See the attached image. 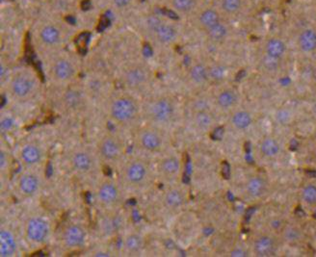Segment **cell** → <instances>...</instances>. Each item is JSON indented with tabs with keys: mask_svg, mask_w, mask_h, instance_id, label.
Returning <instances> with one entry per match:
<instances>
[{
	"mask_svg": "<svg viewBox=\"0 0 316 257\" xmlns=\"http://www.w3.org/2000/svg\"><path fill=\"white\" fill-rule=\"evenodd\" d=\"M106 115L113 125L121 128H131L141 117V107L133 95L117 93L107 102Z\"/></svg>",
	"mask_w": 316,
	"mask_h": 257,
	"instance_id": "obj_1",
	"label": "cell"
},
{
	"mask_svg": "<svg viewBox=\"0 0 316 257\" xmlns=\"http://www.w3.org/2000/svg\"><path fill=\"white\" fill-rule=\"evenodd\" d=\"M151 177L150 168L140 157H126L118 167V180L127 190H141L145 188Z\"/></svg>",
	"mask_w": 316,
	"mask_h": 257,
	"instance_id": "obj_2",
	"label": "cell"
},
{
	"mask_svg": "<svg viewBox=\"0 0 316 257\" xmlns=\"http://www.w3.org/2000/svg\"><path fill=\"white\" fill-rule=\"evenodd\" d=\"M40 79L29 70H20L11 74L7 81V89L11 98L18 102H27L34 99L40 91Z\"/></svg>",
	"mask_w": 316,
	"mask_h": 257,
	"instance_id": "obj_3",
	"label": "cell"
},
{
	"mask_svg": "<svg viewBox=\"0 0 316 257\" xmlns=\"http://www.w3.org/2000/svg\"><path fill=\"white\" fill-rule=\"evenodd\" d=\"M93 199L98 207L107 211H117L125 199V188L119 180L101 177L95 184Z\"/></svg>",
	"mask_w": 316,
	"mask_h": 257,
	"instance_id": "obj_4",
	"label": "cell"
},
{
	"mask_svg": "<svg viewBox=\"0 0 316 257\" xmlns=\"http://www.w3.org/2000/svg\"><path fill=\"white\" fill-rule=\"evenodd\" d=\"M94 150L100 162L109 167L118 168L127 157L125 141L113 132L102 134L96 141Z\"/></svg>",
	"mask_w": 316,
	"mask_h": 257,
	"instance_id": "obj_5",
	"label": "cell"
},
{
	"mask_svg": "<svg viewBox=\"0 0 316 257\" xmlns=\"http://www.w3.org/2000/svg\"><path fill=\"white\" fill-rule=\"evenodd\" d=\"M69 166L72 171L80 177H93L98 174L102 163L94 148L76 147L69 154Z\"/></svg>",
	"mask_w": 316,
	"mask_h": 257,
	"instance_id": "obj_6",
	"label": "cell"
},
{
	"mask_svg": "<svg viewBox=\"0 0 316 257\" xmlns=\"http://www.w3.org/2000/svg\"><path fill=\"white\" fill-rule=\"evenodd\" d=\"M148 121L156 127H167L174 123L177 117V106L173 99L158 96L149 100L143 109Z\"/></svg>",
	"mask_w": 316,
	"mask_h": 257,
	"instance_id": "obj_7",
	"label": "cell"
},
{
	"mask_svg": "<svg viewBox=\"0 0 316 257\" xmlns=\"http://www.w3.org/2000/svg\"><path fill=\"white\" fill-rule=\"evenodd\" d=\"M50 79L59 85L74 84L78 76L79 68L77 62L68 54H56L52 57L47 69Z\"/></svg>",
	"mask_w": 316,
	"mask_h": 257,
	"instance_id": "obj_8",
	"label": "cell"
},
{
	"mask_svg": "<svg viewBox=\"0 0 316 257\" xmlns=\"http://www.w3.org/2000/svg\"><path fill=\"white\" fill-rule=\"evenodd\" d=\"M89 97L85 88L74 84L65 86L59 96V107L68 115H77L84 111Z\"/></svg>",
	"mask_w": 316,
	"mask_h": 257,
	"instance_id": "obj_9",
	"label": "cell"
},
{
	"mask_svg": "<svg viewBox=\"0 0 316 257\" xmlns=\"http://www.w3.org/2000/svg\"><path fill=\"white\" fill-rule=\"evenodd\" d=\"M24 237L33 247H42L51 236V225L43 216H32L24 223Z\"/></svg>",
	"mask_w": 316,
	"mask_h": 257,
	"instance_id": "obj_10",
	"label": "cell"
},
{
	"mask_svg": "<svg viewBox=\"0 0 316 257\" xmlns=\"http://www.w3.org/2000/svg\"><path fill=\"white\" fill-rule=\"evenodd\" d=\"M18 158L24 169L40 170L45 164L46 150L40 142L35 140L27 141L19 147Z\"/></svg>",
	"mask_w": 316,
	"mask_h": 257,
	"instance_id": "obj_11",
	"label": "cell"
},
{
	"mask_svg": "<svg viewBox=\"0 0 316 257\" xmlns=\"http://www.w3.org/2000/svg\"><path fill=\"white\" fill-rule=\"evenodd\" d=\"M44 186V176L40 170L24 169L16 180V189L19 196L31 199L39 195Z\"/></svg>",
	"mask_w": 316,
	"mask_h": 257,
	"instance_id": "obj_12",
	"label": "cell"
},
{
	"mask_svg": "<svg viewBox=\"0 0 316 257\" xmlns=\"http://www.w3.org/2000/svg\"><path fill=\"white\" fill-rule=\"evenodd\" d=\"M88 239L87 229L79 222L66 224L61 232V244L65 250L74 252L82 249Z\"/></svg>",
	"mask_w": 316,
	"mask_h": 257,
	"instance_id": "obj_13",
	"label": "cell"
},
{
	"mask_svg": "<svg viewBox=\"0 0 316 257\" xmlns=\"http://www.w3.org/2000/svg\"><path fill=\"white\" fill-rule=\"evenodd\" d=\"M121 80L127 90L138 92L149 83L150 72L142 64H131L123 71Z\"/></svg>",
	"mask_w": 316,
	"mask_h": 257,
	"instance_id": "obj_14",
	"label": "cell"
},
{
	"mask_svg": "<svg viewBox=\"0 0 316 257\" xmlns=\"http://www.w3.org/2000/svg\"><path fill=\"white\" fill-rule=\"evenodd\" d=\"M136 147L147 153H156L163 149L165 139L155 128L139 129L135 134Z\"/></svg>",
	"mask_w": 316,
	"mask_h": 257,
	"instance_id": "obj_15",
	"label": "cell"
},
{
	"mask_svg": "<svg viewBox=\"0 0 316 257\" xmlns=\"http://www.w3.org/2000/svg\"><path fill=\"white\" fill-rule=\"evenodd\" d=\"M37 39L43 49L55 51L64 42V33L58 24L45 23L40 28Z\"/></svg>",
	"mask_w": 316,
	"mask_h": 257,
	"instance_id": "obj_16",
	"label": "cell"
},
{
	"mask_svg": "<svg viewBox=\"0 0 316 257\" xmlns=\"http://www.w3.org/2000/svg\"><path fill=\"white\" fill-rule=\"evenodd\" d=\"M182 165L181 159L175 155H169L161 159L158 164V171L160 174L168 180L175 179L181 173Z\"/></svg>",
	"mask_w": 316,
	"mask_h": 257,
	"instance_id": "obj_17",
	"label": "cell"
},
{
	"mask_svg": "<svg viewBox=\"0 0 316 257\" xmlns=\"http://www.w3.org/2000/svg\"><path fill=\"white\" fill-rule=\"evenodd\" d=\"M163 205L172 211L182 208L186 202V195L181 188H170L163 195Z\"/></svg>",
	"mask_w": 316,
	"mask_h": 257,
	"instance_id": "obj_18",
	"label": "cell"
},
{
	"mask_svg": "<svg viewBox=\"0 0 316 257\" xmlns=\"http://www.w3.org/2000/svg\"><path fill=\"white\" fill-rule=\"evenodd\" d=\"M0 256L14 257L18 251V241L15 234L9 228H2L0 232Z\"/></svg>",
	"mask_w": 316,
	"mask_h": 257,
	"instance_id": "obj_19",
	"label": "cell"
},
{
	"mask_svg": "<svg viewBox=\"0 0 316 257\" xmlns=\"http://www.w3.org/2000/svg\"><path fill=\"white\" fill-rule=\"evenodd\" d=\"M122 247L127 255L137 256L144 250L145 240L141 234L137 232H130L124 237Z\"/></svg>",
	"mask_w": 316,
	"mask_h": 257,
	"instance_id": "obj_20",
	"label": "cell"
},
{
	"mask_svg": "<svg viewBox=\"0 0 316 257\" xmlns=\"http://www.w3.org/2000/svg\"><path fill=\"white\" fill-rule=\"evenodd\" d=\"M107 215L103 217L100 221V230L107 236L115 235L123 225V220L117 211H107Z\"/></svg>",
	"mask_w": 316,
	"mask_h": 257,
	"instance_id": "obj_21",
	"label": "cell"
},
{
	"mask_svg": "<svg viewBox=\"0 0 316 257\" xmlns=\"http://www.w3.org/2000/svg\"><path fill=\"white\" fill-rule=\"evenodd\" d=\"M189 79L194 85H205L210 81L208 66L202 62L193 64L189 69Z\"/></svg>",
	"mask_w": 316,
	"mask_h": 257,
	"instance_id": "obj_22",
	"label": "cell"
},
{
	"mask_svg": "<svg viewBox=\"0 0 316 257\" xmlns=\"http://www.w3.org/2000/svg\"><path fill=\"white\" fill-rule=\"evenodd\" d=\"M222 20L220 12L214 8H204L198 16V23L204 31Z\"/></svg>",
	"mask_w": 316,
	"mask_h": 257,
	"instance_id": "obj_23",
	"label": "cell"
},
{
	"mask_svg": "<svg viewBox=\"0 0 316 257\" xmlns=\"http://www.w3.org/2000/svg\"><path fill=\"white\" fill-rule=\"evenodd\" d=\"M214 100L216 105L220 109L229 110L237 104L238 94L234 90L230 88H225L217 92Z\"/></svg>",
	"mask_w": 316,
	"mask_h": 257,
	"instance_id": "obj_24",
	"label": "cell"
},
{
	"mask_svg": "<svg viewBox=\"0 0 316 257\" xmlns=\"http://www.w3.org/2000/svg\"><path fill=\"white\" fill-rule=\"evenodd\" d=\"M193 124L200 131H207L214 125V117L207 108L195 109L193 115Z\"/></svg>",
	"mask_w": 316,
	"mask_h": 257,
	"instance_id": "obj_25",
	"label": "cell"
},
{
	"mask_svg": "<svg viewBox=\"0 0 316 257\" xmlns=\"http://www.w3.org/2000/svg\"><path fill=\"white\" fill-rule=\"evenodd\" d=\"M153 36L159 43L163 44H169L173 43L178 36L177 29L165 21H163L153 32Z\"/></svg>",
	"mask_w": 316,
	"mask_h": 257,
	"instance_id": "obj_26",
	"label": "cell"
},
{
	"mask_svg": "<svg viewBox=\"0 0 316 257\" xmlns=\"http://www.w3.org/2000/svg\"><path fill=\"white\" fill-rule=\"evenodd\" d=\"M276 250V244L271 236L262 235L254 243V251L258 257H270Z\"/></svg>",
	"mask_w": 316,
	"mask_h": 257,
	"instance_id": "obj_27",
	"label": "cell"
},
{
	"mask_svg": "<svg viewBox=\"0 0 316 257\" xmlns=\"http://www.w3.org/2000/svg\"><path fill=\"white\" fill-rule=\"evenodd\" d=\"M246 193L254 199L261 197L266 191V182L260 176L251 177L245 186Z\"/></svg>",
	"mask_w": 316,
	"mask_h": 257,
	"instance_id": "obj_28",
	"label": "cell"
},
{
	"mask_svg": "<svg viewBox=\"0 0 316 257\" xmlns=\"http://www.w3.org/2000/svg\"><path fill=\"white\" fill-rule=\"evenodd\" d=\"M204 32H205L207 38L211 42L220 43V42L225 41L227 38L228 33H229V28L226 23H225L223 20H221L220 22H218L217 24L210 27L209 29H207Z\"/></svg>",
	"mask_w": 316,
	"mask_h": 257,
	"instance_id": "obj_29",
	"label": "cell"
},
{
	"mask_svg": "<svg viewBox=\"0 0 316 257\" xmlns=\"http://www.w3.org/2000/svg\"><path fill=\"white\" fill-rule=\"evenodd\" d=\"M299 46L304 52H314L316 50V31L308 28L302 31L299 36Z\"/></svg>",
	"mask_w": 316,
	"mask_h": 257,
	"instance_id": "obj_30",
	"label": "cell"
},
{
	"mask_svg": "<svg viewBox=\"0 0 316 257\" xmlns=\"http://www.w3.org/2000/svg\"><path fill=\"white\" fill-rule=\"evenodd\" d=\"M286 51V45L281 39L271 38L265 43V54L272 58L280 59Z\"/></svg>",
	"mask_w": 316,
	"mask_h": 257,
	"instance_id": "obj_31",
	"label": "cell"
},
{
	"mask_svg": "<svg viewBox=\"0 0 316 257\" xmlns=\"http://www.w3.org/2000/svg\"><path fill=\"white\" fill-rule=\"evenodd\" d=\"M253 123L252 115L245 110L235 112L231 117L232 126L238 130H245L249 128Z\"/></svg>",
	"mask_w": 316,
	"mask_h": 257,
	"instance_id": "obj_32",
	"label": "cell"
},
{
	"mask_svg": "<svg viewBox=\"0 0 316 257\" xmlns=\"http://www.w3.org/2000/svg\"><path fill=\"white\" fill-rule=\"evenodd\" d=\"M260 149L261 154L264 157L273 158V157H276L279 153L280 146L276 139L269 137V138H265L264 140H262V142L260 146Z\"/></svg>",
	"mask_w": 316,
	"mask_h": 257,
	"instance_id": "obj_33",
	"label": "cell"
},
{
	"mask_svg": "<svg viewBox=\"0 0 316 257\" xmlns=\"http://www.w3.org/2000/svg\"><path fill=\"white\" fill-rule=\"evenodd\" d=\"M243 0H220V7L227 16H236L243 9Z\"/></svg>",
	"mask_w": 316,
	"mask_h": 257,
	"instance_id": "obj_34",
	"label": "cell"
},
{
	"mask_svg": "<svg viewBox=\"0 0 316 257\" xmlns=\"http://www.w3.org/2000/svg\"><path fill=\"white\" fill-rule=\"evenodd\" d=\"M209 71V79L213 82H221L226 76V68L219 63H215L213 65L208 66Z\"/></svg>",
	"mask_w": 316,
	"mask_h": 257,
	"instance_id": "obj_35",
	"label": "cell"
},
{
	"mask_svg": "<svg viewBox=\"0 0 316 257\" xmlns=\"http://www.w3.org/2000/svg\"><path fill=\"white\" fill-rule=\"evenodd\" d=\"M197 0H172V6L180 13H189L194 10Z\"/></svg>",
	"mask_w": 316,
	"mask_h": 257,
	"instance_id": "obj_36",
	"label": "cell"
},
{
	"mask_svg": "<svg viewBox=\"0 0 316 257\" xmlns=\"http://www.w3.org/2000/svg\"><path fill=\"white\" fill-rule=\"evenodd\" d=\"M302 199L307 204H310V205L316 204V184H308L303 188Z\"/></svg>",
	"mask_w": 316,
	"mask_h": 257,
	"instance_id": "obj_37",
	"label": "cell"
},
{
	"mask_svg": "<svg viewBox=\"0 0 316 257\" xmlns=\"http://www.w3.org/2000/svg\"><path fill=\"white\" fill-rule=\"evenodd\" d=\"M301 232L297 227L288 226L283 231V238L288 243H295L300 240Z\"/></svg>",
	"mask_w": 316,
	"mask_h": 257,
	"instance_id": "obj_38",
	"label": "cell"
},
{
	"mask_svg": "<svg viewBox=\"0 0 316 257\" xmlns=\"http://www.w3.org/2000/svg\"><path fill=\"white\" fill-rule=\"evenodd\" d=\"M276 121L280 125H287L291 121V113L288 110L280 109L276 114Z\"/></svg>",
	"mask_w": 316,
	"mask_h": 257,
	"instance_id": "obj_39",
	"label": "cell"
},
{
	"mask_svg": "<svg viewBox=\"0 0 316 257\" xmlns=\"http://www.w3.org/2000/svg\"><path fill=\"white\" fill-rule=\"evenodd\" d=\"M15 120L9 116H3L1 119V130L4 133L12 131L15 128Z\"/></svg>",
	"mask_w": 316,
	"mask_h": 257,
	"instance_id": "obj_40",
	"label": "cell"
},
{
	"mask_svg": "<svg viewBox=\"0 0 316 257\" xmlns=\"http://www.w3.org/2000/svg\"><path fill=\"white\" fill-rule=\"evenodd\" d=\"M162 22H163V20L159 17H157V16H150L147 19L148 29L149 30L150 33H152Z\"/></svg>",
	"mask_w": 316,
	"mask_h": 257,
	"instance_id": "obj_41",
	"label": "cell"
},
{
	"mask_svg": "<svg viewBox=\"0 0 316 257\" xmlns=\"http://www.w3.org/2000/svg\"><path fill=\"white\" fill-rule=\"evenodd\" d=\"M279 60L280 59H276V58H272L270 56L265 54V57L263 59V66L266 70L269 71H276L279 68Z\"/></svg>",
	"mask_w": 316,
	"mask_h": 257,
	"instance_id": "obj_42",
	"label": "cell"
},
{
	"mask_svg": "<svg viewBox=\"0 0 316 257\" xmlns=\"http://www.w3.org/2000/svg\"><path fill=\"white\" fill-rule=\"evenodd\" d=\"M0 73H1V82L2 83L7 82L8 79L10 78L11 74H12L9 72V66L6 64L5 61L1 62V72H0Z\"/></svg>",
	"mask_w": 316,
	"mask_h": 257,
	"instance_id": "obj_43",
	"label": "cell"
},
{
	"mask_svg": "<svg viewBox=\"0 0 316 257\" xmlns=\"http://www.w3.org/2000/svg\"><path fill=\"white\" fill-rule=\"evenodd\" d=\"M8 164H9L8 153L5 150H1V169H2V171H5V169L8 167Z\"/></svg>",
	"mask_w": 316,
	"mask_h": 257,
	"instance_id": "obj_44",
	"label": "cell"
},
{
	"mask_svg": "<svg viewBox=\"0 0 316 257\" xmlns=\"http://www.w3.org/2000/svg\"><path fill=\"white\" fill-rule=\"evenodd\" d=\"M230 256L234 257H245L248 256V254H247V252L245 250L240 249V248H236L233 251H231Z\"/></svg>",
	"mask_w": 316,
	"mask_h": 257,
	"instance_id": "obj_45",
	"label": "cell"
},
{
	"mask_svg": "<svg viewBox=\"0 0 316 257\" xmlns=\"http://www.w3.org/2000/svg\"><path fill=\"white\" fill-rule=\"evenodd\" d=\"M131 2H132V0H113V3L117 8H126Z\"/></svg>",
	"mask_w": 316,
	"mask_h": 257,
	"instance_id": "obj_46",
	"label": "cell"
},
{
	"mask_svg": "<svg viewBox=\"0 0 316 257\" xmlns=\"http://www.w3.org/2000/svg\"></svg>",
	"mask_w": 316,
	"mask_h": 257,
	"instance_id": "obj_47",
	"label": "cell"
}]
</instances>
